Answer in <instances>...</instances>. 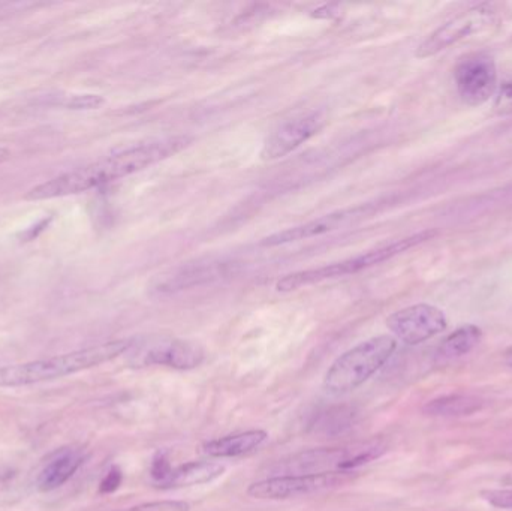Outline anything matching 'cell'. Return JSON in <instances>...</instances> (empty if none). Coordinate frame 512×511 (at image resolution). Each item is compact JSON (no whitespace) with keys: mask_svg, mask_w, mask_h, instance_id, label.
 Wrapping results in <instances>:
<instances>
[{"mask_svg":"<svg viewBox=\"0 0 512 511\" xmlns=\"http://www.w3.org/2000/svg\"><path fill=\"white\" fill-rule=\"evenodd\" d=\"M105 104V98L95 93H75V95L66 96L62 102L63 107L68 110H98Z\"/></svg>","mask_w":512,"mask_h":511,"instance_id":"20","label":"cell"},{"mask_svg":"<svg viewBox=\"0 0 512 511\" xmlns=\"http://www.w3.org/2000/svg\"><path fill=\"white\" fill-rule=\"evenodd\" d=\"M191 141L188 137H170L140 144L47 180L30 189L24 198L30 201L53 200L99 188L176 155Z\"/></svg>","mask_w":512,"mask_h":511,"instance_id":"1","label":"cell"},{"mask_svg":"<svg viewBox=\"0 0 512 511\" xmlns=\"http://www.w3.org/2000/svg\"><path fill=\"white\" fill-rule=\"evenodd\" d=\"M327 122L328 116L325 110L309 111V113L286 120L282 125L277 126L264 141L261 158L264 161L285 158L289 153L297 150L301 144L307 143L310 138L319 134Z\"/></svg>","mask_w":512,"mask_h":511,"instance_id":"10","label":"cell"},{"mask_svg":"<svg viewBox=\"0 0 512 511\" xmlns=\"http://www.w3.org/2000/svg\"><path fill=\"white\" fill-rule=\"evenodd\" d=\"M484 401L469 393H453L427 402L424 414L432 417H466L483 410Z\"/></svg>","mask_w":512,"mask_h":511,"instance_id":"17","label":"cell"},{"mask_svg":"<svg viewBox=\"0 0 512 511\" xmlns=\"http://www.w3.org/2000/svg\"><path fill=\"white\" fill-rule=\"evenodd\" d=\"M222 270V269H221ZM221 270L216 264H210V266H198L191 267L188 270H182L174 276L173 282H167L165 287L170 290H182V288L189 287V285L198 284V281H207V279L218 278L221 276Z\"/></svg>","mask_w":512,"mask_h":511,"instance_id":"18","label":"cell"},{"mask_svg":"<svg viewBox=\"0 0 512 511\" xmlns=\"http://www.w3.org/2000/svg\"><path fill=\"white\" fill-rule=\"evenodd\" d=\"M447 326L444 312L426 303L400 309L387 318V327L393 333V338L406 345L423 344L436 335H441Z\"/></svg>","mask_w":512,"mask_h":511,"instance_id":"9","label":"cell"},{"mask_svg":"<svg viewBox=\"0 0 512 511\" xmlns=\"http://www.w3.org/2000/svg\"><path fill=\"white\" fill-rule=\"evenodd\" d=\"M435 236L436 231H421V233L414 234V236L397 240V242L381 246V248L370 249V251L363 252V254L337 261V263L291 273V275H286L285 278L277 282L276 290L280 293H291V291L321 284V282L331 281V279L357 275V273L385 263V261L391 260V258L397 257V255L403 254V252L409 251V249L415 248V246L421 245V243L427 242Z\"/></svg>","mask_w":512,"mask_h":511,"instance_id":"5","label":"cell"},{"mask_svg":"<svg viewBox=\"0 0 512 511\" xmlns=\"http://www.w3.org/2000/svg\"><path fill=\"white\" fill-rule=\"evenodd\" d=\"M325 416L330 417V420L321 417V422L316 428L321 429L324 434H331V432H342L343 429L349 428L354 413L346 411L345 408H337V410L328 411Z\"/></svg>","mask_w":512,"mask_h":511,"instance_id":"19","label":"cell"},{"mask_svg":"<svg viewBox=\"0 0 512 511\" xmlns=\"http://www.w3.org/2000/svg\"><path fill=\"white\" fill-rule=\"evenodd\" d=\"M9 156H11V152H9L6 147L0 146V164H3V162L8 161Z\"/></svg>","mask_w":512,"mask_h":511,"instance_id":"25","label":"cell"},{"mask_svg":"<svg viewBox=\"0 0 512 511\" xmlns=\"http://www.w3.org/2000/svg\"><path fill=\"white\" fill-rule=\"evenodd\" d=\"M224 474L225 467L219 462H188L180 467H171L167 476L156 485L161 489L191 488L215 482Z\"/></svg>","mask_w":512,"mask_h":511,"instance_id":"14","label":"cell"},{"mask_svg":"<svg viewBox=\"0 0 512 511\" xmlns=\"http://www.w3.org/2000/svg\"><path fill=\"white\" fill-rule=\"evenodd\" d=\"M454 78L460 98L468 105L484 104L498 87L495 60L486 53L469 54L460 60Z\"/></svg>","mask_w":512,"mask_h":511,"instance_id":"11","label":"cell"},{"mask_svg":"<svg viewBox=\"0 0 512 511\" xmlns=\"http://www.w3.org/2000/svg\"><path fill=\"white\" fill-rule=\"evenodd\" d=\"M496 110L501 113H511L512 111V83H505L499 89L498 96L495 102Z\"/></svg>","mask_w":512,"mask_h":511,"instance_id":"23","label":"cell"},{"mask_svg":"<svg viewBox=\"0 0 512 511\" xmlns=\"http://www.w3.org/2000/svg\"><path fill=\"white\" fill-rule=\"evenodd\" d=\"M122 471L119 470V468H111L110 473L105 476V479L101 482V488H99V491L102 492V494H111V492L116 491V489H119L120 483H122Z\"/></svg>","mask_w":512,"mask_h":511,"instance_id":"24","label":"cell"},{"mask_svg":"<svg viewBox=\"0 0 512 511\" xmlns=\"http://www.w3.org/2000/svg\"><path fill=\"white\" fill-rule=\"evenodd\" d=\"M372 212L370 206H355L348 209L336 210L328 215L319 216L313 221L306 222L297 227L288 228L280 233L271 234L265 237L261 242L264 248H274V246L289 245V243L300 242V240L313 239L321 237L324 234L333 233V231L342 230L349 225L357 224L361 219L366 218Z\"/></svg>","mask_w":512,"mask_h":511,"instance_id":"12","label":"cell"},{"mask_svg":"<svg viewBox=\"0 0 512 511\" xmlns=\"http://www.w3.org/2000/svg\"><path fill=\"white\" fill-rule=\"evenodd\" d=\"M268 434L261 429L227 435L204 444V455L215 459L242 458L251 455L267 441Z\"/></svg>","mask_w":512,"mask_h":511,"instance_id":"15","label":"cell"},{"mask_svg":"<svg viewBox=\"0 0 512 511\" xmlns=\"http://www.w3.org/2000/svg\"><path fill=\"white\" fill-rule=\"evenodd\" d=\"M125 511H191V506L185 501H152Z\"/></svg>","mask_w":512,"mask_h":511,"instance_id":"22","label":"cell"},{"mask_svg":"<svg viewBox=\"0 0 512 511\" xmlns=\"http://www.w3.org/2000/svg\"><path fill=\"white\" fill-rule=\"evenodd\" d=\"M84 461H86V455L77 447H63L57 450L39 473L36 486L41 492L62 488L83 467Z\"/></svg>","mask_w":512,"mask_h":511,"instance_id":"13","label":"cell"},{"mask_svg":"<svg viewBox=\"0 0 512 511\" xmlns=\"http://www.w3.org/2000/svg\"><path fill=\"white\" fill-rule=\"evenodd\" d=\"M495 20L496 11L492 5L481 3V5L474 6V8L451 18L450 21L438 27L435 32L430 33L418 45L415 56L420 57V59L435 56V54L441 53L442 50H447L448 47L456 44V42L487 29V27L495 23Z\"/></svg>","mask_w":512,"mask_h":511,"instance_id":"8","label":"cell"},{"mask_svg":"<svg viewBox=\"0 0 512 511\" xmlns=\"http://www.w3.org/2000/svg\"><path fill=\"white\" fill-rule=\"evenodd\" d=\"M135 339H116L93 347L81 348L50 359L33 360L0 368V387H23L59 380L96 368L129 353Z\"/></svg>","mask_w":512,"mask_h":511,"instance_id":"2","label":"cell"},{"mask_svg":"<svg viewBox=\"0 0 512 511\" xmlns=\"http://www.w3.org/2000/svg\"><path fill=\"white\" fill-rule=\"evenodd\" d=\"M481 498L496 509L512 510V489H493L481 492Z\"/></svg>","mask_w":512,"mask_h":511,"instance_id":"21","label":"cell"},{"mask_svg":"<svg viewBox=\"0 0 512 511\" xmlns=\"http://www.w3.org/2000/svg\"><path fill=\"white\" fill-rule=\"evenodd\" d=\"M483 339V330L474 324H466L459 327L453 333L447 336L436 350V362L445 365V363L453 362L460 359L475 350Z\"/></svg>","mask_w":512,"mask_h":511,"instance_id":"16","label":"cell"},{"mask_svg":"<svg viewBox=\"0 0 512 511\" xmlns=\"http://www.w3.org/2000/svg\"><path fill=\"white\" fill-rule=\"evenodd\" d=\"M397 339L379 335L367 339L337 357L325 372L324 389L331 395H346L370 380L391 359Z\"/></svg>","mask_w":512,"mask_h":511,"instance_id":"3","label":"cell"},{"mask_svg":"<svg viewBox=\"0 0 512 511\" xmlns=\"http://www.w3.org/2000/svg\"><path fill=\"white\" fill-rule=\"evenodd\" d=\"M384 452L385 447L381 443L304 450L277 461L270 468V473L274 476L354 473L357 468L381 458Z\"/></svg>","mask_w":512,"mask_h":511,"instance_id":"4","label":"cell"},{"mask_svg":"<svg viewBox=\"0 0 512 511\" xmlns=\"http://www.w3.org/2000/svg\"><path fill=\"white\" fill-rule=\"evenodd\" d=\"M129 353V363L134 368L165 366L177 371H191L206 360V350L200 344L171 336H155L144 341L135 339Z\"/></svg>","mask_w":512,"mask_h":511,"instance_id":"6","label":"cell"},{"mask_svg":"<svg viewBox=\"0 0 512 511\" xmlns=\"http://www.w3.org/2000/svg\"><path fill=\"white\" fill-rule=\"evenodd\" d=\"M352 474L354 473L270 476L252 483L248 488V495L261 501H283L306 497V495L339 488L352 479Z\"/></svg>","mask_w":512,"mask_h":511,"instance_id":"7","label":"cell"}]
</instances>
